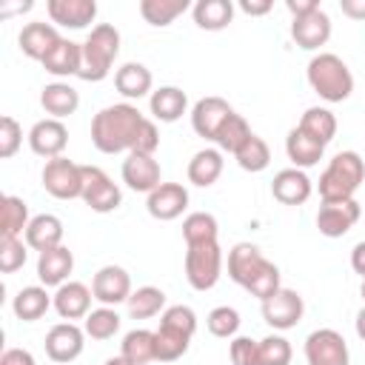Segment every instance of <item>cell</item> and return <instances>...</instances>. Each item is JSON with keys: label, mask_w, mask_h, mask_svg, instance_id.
Listing matches in <instances>:
<instances>
[{"label": "cell", "mask_w": 365, "mask_h": 365, "mask_svg": "<svg viewBox=\"0 0 365 365\" xmlns=\"http://www.w3.org/2000/svg\"><path fill=\"white\" fill-rule=\"evenodd\" d=\"M143 114L131 103H114L94 114L91 120V143L103 154H120L134 148V137L143 125Z\"/></svg>", "instance_id": "obj_1"}, {"label": "cell", "mask_w": 365, "mask_h": 365, "mask_svg": "<svg viewBox=\"0 0 365 365\" xmlns=\"http://www.w3.org/2000/svg\"><path fill=\"white\" fill-rule=\"evenodd\" d=\"M305 74H308V86L325 103H342L354 91V74H351V68L345 66L342 57H336L331 51H322V54L311 57Z\"/></svg>", "instance_id": "obj_2"}, {"label": "cell", "mask_w": 365, "mask_h": 365, "mask_svg": "<svg viewBox=\"0 0 365 365\" xmlns=\"http://www.w3.org/2000/svg\"><path fill=\"white\" fill-rule=\"evenodd\" d=\"M117 54H120V31L111 23H97L83 43V63L77 77L86 83L106 80Z\"/></svg>", "instance_id": "obj_3"}, {"label": "cell", "mask_w": 365, "mask_h": 365, "mask_svg": "<svg viewBox=\"0 0 365 365\" xmlns=\"http://www.w3.org/2000/svg\"><path fill=\"white\" fill-rule=\"evenodd\" d=\"M362 180H365V160L356 151H339L319 174V197L322 202L354 200Z\"/></svg>", "instance_id": "obj_4"}, {"label": "cell", "mask_w": 365, "mask_h": 365, "mask_svg": "<svg viewBox=\"0 0 365 365\" xmlns=\"http://www.w3.org/2000/svg\"><path fill=\"white\" fill-rule=\"evenodd\" d=\"M185 279L194 291H208L222 274V248L220 242L185 245Z\"/></svg>", "instance_id": "obj_5"}, {"label": "cell", "mask_w": 365, "mask_h": 365, "mask_svg": "<svg viewBox=\"0 0 365 365\" xmlns=\"http://www.w3.org/2000/svg\"><path fill=\"white\" fill-rule=\"evenodd\" d=\"M43 188L57 200L83 197V165L71 163L68 157L46 160V165H43Z\"/></svg>", "instance_id": "obj_6"}, {"label": "cell", "mask_w": 365, "mask_h": 365, "mask_svg": "<svg viewBox=\"0 0 365 365\" xmlns=\"http://www.w3.org/2000/svg\"><path fill=\"white\" fill-rule=\"evenodd\" d=\"M91 211L97 214H108L114 208H120L123 202V191L120 185L97 165H83V197H80Z\"/></svg>", "instance_id": "obj_7"}, {"label": "cell", "mask_w": 365, "mask_h": 365, "mask_svg": "<svg viewBox=\"0 0 365 365\" xmlns=\"http://www.w3.org/2000/svg\"><path fill=\"white\" fill-rule=\"evenodd\" d=\"M348 342L334 328H317L305 339V362L308 365H348Z\"/></svg>", "instance_id": "obj_8"}, {"label": "cell", "mask_w": 365, "mask_h": 365, "mask_svg": "<svg viewBox=\"0 0 365 365\" xmlns=\"http://www.w3.org/2000/svg\"><path fill=\"white\" fill-rule=\"evenodd\" d=\"M305 314V302L294 288H279L274 297L262 299V319L274 331H288L297 328V322Z\"/></svg>", "instance_id": "obj_9"}, {"label": "cell", "mask_w": 365, "mask_h": 365, "mask_svg": "<svg viewBox=\"0 0 365 365\" xmlns=\"http://www.w3.org/2000/svg\"><path fill=\"white\" fill-rule=\"evenodd\" d=\"M46 354L51 362L57 365H68L74 362L80 354H83V345H86V331L74 322H57L48 328L46 334Z\"/></svg>", "instance_id": "obj_10"}, {"label": "cell", "mask_w": 365, "mask_h": 365, "mask_svg": "<svg viewBox=\"0 0 365 365\" xmlns=\"http://www.w3.org/2000/svg\"><path fill=\"white\" fill-rule=\"evenodd\" d=\"M362 217V208L356 200H336V202H322L319 211H317V228L322 237L328 240H336V237H345L356 220Z\"/></svg>", "instance_id": "obj_11"}, {"label": "cell", "mask_w": 365, "mask_h": 365, "mask_svg": "<svg viewBox=\"0 0 365 365\" xmlns=\"http://www.w3.org/2000/svg\"><path fill=\"white\" fill-rule=\"evenodd\" d=\"M29 145L37 157H46V160L63 157V151L68 145V128L63 125V120H54V117L37 120L29 131Z\"/></svg>", "instance_id": "obj_12"}, {"label": "cell", "mask_w": 365, "mask_h": 365, "mask_svg": "<svg viewBox=\"0 0 365 365\" xmlns=\"http://www.w3.org/2000/svg\"><path fill=\"white\" fill-rule=\"evenodd\" d=\"M91 294L103 305H120L131 297V277L120 265H103L91 279Z\"/></svg>", "instance_id": "obj_13"}, {"label": "cell", "mask_w": 365, "mask_h": 365, "mask_svg": "<svg viewBox=\"0 0 365 365\" xmlns=\"http://www.w3.org/2000/svg\"><path fill=\"white\" fill-rule=\"evenodd\" d=\"M228 114H234V108L228 106V100L214 97V94L211 97H202L191 108V128L200 137H205V140H217V131L228 120Z\"/></svg>", "instance_id": "obj_14"}, {"label": "cell", "mask_w": 365, "mask_h": 365, "mask_svg": "<svg viewBox=\"0 0 365 365\" xmlns=\"http://www.w3.org/2000/svg\"><path fill=\"white\" fill-rule=\"evenodd\" d=\"M123 182L131 191L151 194L163 182L160 180V163L154 160V154H137V151H131L123 160Z\"/></svg>", "instance_id": "obj_15"}, {"label": "cell", "mask_w": 365, "mask_h": 365, "mask_svg": "<svg viewBox=\"0 0 365 365\" xmlns=\"http://www.w3.org/2000/svg\"><path fill=\"white\" fill-rule=\"evenodd\" d=\"M145 208H148V214H151L154 220H163V222L177 220V217L188 208V191H185V185H180V182H160V185L148 194Z\"/></svg>", "instance_id": "obj_16"}, {"label": "cell", "mask_w": 365, "mask_h": 365, "mask_svg": "<svg viewBox=\"0 0 365 365\" xmlns=\"http://www.w3.org/2000/svg\"><path fill=\"white\" fill-rule=\"evenodd\" d=\"M314 191V182L302 168H282L271 180V194L282 205H302Z\"/></svg>", "instance_id": "obj_17"}, {"label": "cell", "mask_w": 365, "mask_h": 365, "mask_svg": "<svg viewBox=\"0 0 365 365\" xmlns=\"http://www.w3.org/2000/svg\"><path fill=\"white\" fill-rule=\"evenodd\" d=\"M291 37H294V43L299 48L314 51V48L325 46L328 37H331V17L322 9H317V11L305 14V17H297L291 23Z\"/></svg>", "instance_id": "obj_18"}, {"label": "cell", "mask_w": 365, "mask_h": 365, "mask_svg": "<svg viewBox=\"0 0 365 365\" xmlns=\"http://www.w3.org/2000/svg\"><path fill=\"white\" fill-rule=\"evenodd\" d=\"M91 299H94V294H91L88 285L68 279L54 291V311L68 322L71 319H86L88 311H91Z\"/></svg>", "instance_id": "obj_19"}, {"label": "cell", "mask_w": 365, "mask_h": 365, "mask_svg": "<svg viewBox=\"0 0 365 365\" xmlns=\"http://www.w3.org/2000/svg\"><path fill=\"white\" fill-rule=\"evenodd\" d=\"M60 40H63V37H60V31H57L51 23L37 20V23H26V26H23V31H20V37H17V46H20V51H23L26 57L43 63L46 54H48Z\"/></svg>", "instance_id": "obj_20"}, {"label": "cell", "mask_w": 365, "mask_h": 365, "mask_svg": "<svg viewBox=\"0 0 365 365\" xmlns=\"http://www.w3.org/2000/svg\"><path fill=\"white\" fill-rule=\"evenodd\" d=\"M46 11L51 23H60L66 29H86L97 17V3L94 0H48Z\"/></svg>", "instance_id": "obj_21"}, {"label": "cell", "mask_w": 365, "mask_h": 365, "mask_svg": "<svg viewBox=\"0 0 365 365\" xmlns=\"http://www.w3.org/2000/svg\"><path fill=\"white\" fill-rule=\"evenodd\" d=\"M71 271H74V254H71L66 245L48 248V251H43V254L37 257V277H40V282H43L46 288H48V285L60 288V285L68 279Z\"/></svg>", "instance_id": "obj_22"}, {"label": "cell", "mask_w": 365, "mask_h": 365, "mask_svg": "<svg viewBox=\"0 0 365 365\" xmlns=\"http://www.w3.org/2000/svg\"><path fill=\"white\" fill-rule=\"evenodd\" d=\"M23 237H26V245L40 254L48 248H57V245H63V220L54 214H37V217H31Z\"/></svg>", "instance_id": "obj_23"}, {"label": "cell", "mask_w": 365, "mask_h": 365, "mask_svg": "<svg viewBox=\"0 0 365 365\" xmlns=\"http://www.w3.org/2000/svg\"><path fill=\"white\" fill-rule=\"evenodd\" d=\"M80 63H83V43L74 40H60L43 60V68L54 77H77L80 74Z\"/></svg>", "instance_id": "obj_24"}, {"label": "cell", "mask_w": 365, "mask_h": 365, "mask_svg": "<svg viewBox=\"0 0 365 365\" xmlns=\"http://www.w3.org/2000/svg\"><path fill=\"white\" fill-rule=\"evenodd\" d=\"M262 262H265V257L254 242H237L228 251V277L245 288V282L262 268Z\"/></svg>", "instance_id": "obj_25"}, {"label": "cell", "mask_w": 365, "mask_h": 365, "mask_svg": "<svg viewBox=\"0 0 365 365\" xmlns=\"http://www.w3.org/2000/svg\"><path fill=\"white\" fill-rule=\"evenodd\" d=\"M51 305H54V297H48L46 285H26L11 299V311L23 322H37Z\"/></svg>", "instance_id": "obj_26"}, {"label": "cell", "mask_w": 365, "mask_h": 365, "mask_svg": "<svg viewBox=\"0 0 365 365\" xmlns=\"http://www.w3.org/2000/svg\"><path fill=\"white\" fill-rule=\"evenodd\" d=\"M148 108L154 114V120L160 123H174L185 114L188 108V97L182 88L177 86H160L157 91H151V100H148Z\"/></svg>", "instance_id": "obj_27"}, {"label": "cell", "mask_w": 365, "mask_h": 365, "mask_svg": "<svg viewBox=\"0 0 365 365\" xmlns=\"http://www.w3.org/2000/svg\"><path fill=\"white\" fill-rule=\"evenodd\" d=\"M285 154H288V160L294 163V168H311V165H317L319 160H322V154H325V145H319L314 137H308L299 125L297 128H291L288 131V137H285Z\"/></svg>", "instance_id": "obj_28"}, {"label": "cell", "mask_w": 365, "mask_h": 365, "mask_svg": "<svg viewBox=\"0 0 365 365\" xmlns=\"http://www.w3.org/2000/svg\"><path fill=\"white\" fill-rule=\"evenodd\" d=\"M151 71L143 66V63H123L117 71H114V86L117 91L125 97V100H140L151 91Z\"/></svg>", "instance_id": "obj_29"}, {"label": "cell", "mask_w": 365, "mask_h": 365, "mask_svg": "<svg viewBox=\"0 0 365 365\" xmlns=\"http://www.w3.org/2000/svg\"><path fill=\"white\" fill-rule=\"evenodd\" d=\"M40 106H43L46 114H51L54 120H63V117H68V114L77 111L80 94H77L74 86L57 80V83H48V86L40 91Z\"/></svg>", "instance_id": "obj_30"}, {"label": "cell", "mask_w": 365, "mask_h": 365, "mask_svg": "<svg viewBox=\"0 0 365 365\" xmlns=\"http://www.w3.org/2000/svg\"><path fill=\"white\" fill-rule=\"evenodd\" d=\"M222 165H225V160H222L220 148H202L188 160V182H194L200 188H208L220 180Z\"/></svg>", "instance_id": "obj_31"}, {"label": "cell", "mask_w": 365, "mask_h": 365, "mask_svg": "<svg viewBox=\"0 0 365 365\" xmlns=\"http://www.w3.org/2000/svg\"><path fill=\"white\" fill-rule=\"evenodd\" d=\"M194 23L205 31H220L234 20V3L231 0H197L191 6Z\"/></svg>", "instance_id": "obj_32"}, {"label": "cell", "mask_w": 365, "mask_h": 365, "mask_svg": "<svg viewBox=\"0 0 365 365\" xmlns=\"http://www.w3.org/2000/svg\"><path fill=\"white\" fill-rule=\"evenodd\" d=\"M120 356H125L131 365H145L157 359V345H154V331L134 328L123 336L120 342Z\"/></svg>", "instance_id": "obj_33"}, {"label": "cell", "mask_w": 365, "mask_h": 365, "mask_svg": "<svg viewBox=\"0 0 365 365\" xmlns=\"http://www.w3.org/2000/svg\"><path fill=\"white\" fill-rule=\"evenodd\" d=\"M299 128H302L308 137H314L319 145H328V143L336 137V117H334V111H328V108H322V106H311V108H305V114L299 117Z\"/></svg>", "instance_id": "obj_34"}, {"label": "cell", "mask_w": 365, "mask_h": 365, "mask_svg": "<svg viewBox=\"0 0 365 365\" xmlns=\"http://www.w3.org/2000/svg\"><path fill=\"white\" fill-rule=\"evenodd\" d=\"M29 205L26 200L6 194L0 200V237H20L29 228Z\"/></svg>", "instance_id": "obj_35"}, {"label": "cell", "mask_w": 365, "mask_h": 365, "mask_svg": "<svg viewBox=\"0 0 365 365\" xmlns=\"http://www.w3.org/2000/svg\"><path fill=\"white\" fill-rule=\"evenodd\" d=\"M125 305H128V317L131 319H151L160 311H165V294L157 285H143V288L131 291Z\"/></svg>", "instance_id": "obj_36"}, {"label": "cell", "mask_w": 365, "mask_h": 365, "mask_svg": "<svg viewBox=\"0 0 365 365\" xmlns=\"http://www.w3.org/2000/svg\"><path fill=\"white\" fill-rule=\"evenodd\" d=\"M220 225L217 217L208 211H194L182 220V240L185 245H202V242H217Z\"/></svg>", "instance_id": "obj_37"}, {"label": "cell", "mask_w": 365, "mask_h": 365, "mask_svg": "<svg viewBox=\"0 0 365 365\" xmlns=\"http://www.w3.org/2000/svg\"><path fill=\"white\" fill-rule=\"evenodd\" d=\"M254 131H251V125H248V120L242 117V114H228V120L220 125V131H217V145H220V151H228V154H237L245 143H248V137H251Z\"/></svg>", "instance_id": "obj_38"}, {"label": "cell", "mask_w": 365, "mask_h": 365, "mask_svg": "<svg viewBox=\"0 0 365 365\" xmlns=\"http://www.w3.org/2000/svg\"><path fill=\"white\" fill-rule=\"evenodd\" d=\"M188 9V0H140V14L145 23L163 29L171 26L182 11Z\"/></svg>", "instance_id": "obj_39"}, {"label": "cell", "mask_w": 365, "mask_h": 365, "mask_svg": "<svg viewBox=\"0 0 365 365\" xmlns=\"http://www.w3.org/2000/svg\"><path fill=\"white\" fill-rule=\"evenodd\" d=\"M83 331L91 339H111L120 331V314L111 305H100L94 311H88V317L83 319Z\"/></svg>", "instance_id": "obj_40"}, {"label": "cell", "mask_w": 365, "mask_h": 365, "mask_svg": "<svg viewBox=\"0 0 365 365\" xmlns=\"http://www.w3.org/2000/svg\"><path fill=\"white\" fill-rule=\"evenodd\" d=\"M191 336L182 331H174L168 325H160L154 331V345H157V362H174L188 351Z\"/></svg>", "instance_id": "obj_41"}, {"label": "cell", "mask_w": 365, "mask_h": 365, "mask_svg": "<svg viewBox=\"0 0 365 365\" xmlns=\"http://www.w3.org/2000/svg\"><path fill=\"white\" fill-rule=\"evenodd\" d=\"M234 160H237V165H240L242 171L259 174V171H265V168H268V163H271V148H268V143H265L262 137L251 134V137H248V143L234 154Z\"/></svg>", "instance_id": "obj_42"}, {"label": "cell", "mask_w": 365, "mask_h": 365, "mask_svg": "<svg viewBox=\"0 0 365 365\" xmlns=\"http://www.w3.org/2000/svg\"><path fill=\"white\" fill-rule=\"evenodd\" d=\"M205 328L211 331V336L234 339L237 331H240V314H237V308H231V305H217V308H211L208 317H205Z\"/></svg>", "instance_id": "obj_43"}, {"label": "cell", "mask_w": 365, "mask_h": 365, "mask_svg": "<svg viewBox=\"0 0 365 365\" xmlns=\"http://www.w3.org/2000/svg\"><path fill=\"white\" fill-rule=\"evenodd\" d=\"M279 288H282V285H279V268H277L271 259H265L262 268L245 282V291H248L251 297H257L259 302L268 299V297H274Z\"/></svg>", "instance_id": "obj_44"}, {"label": "cell", "mask_w": 365, "mask_h": 365, "mask_svg": "<svg viewBox=\"0 0 365 365\" xmlns=\"http://www.w3.org/2000/svg\"><path fill=\"white\" fill-rule=\"evenodd\" d=\"M291 342L279 334H271L259 339V365H291Z\"/></svg>", "instance_id": "obj_45"}, {"label": "cell", "mask_w": 365, "mask_h": 365, "mask_svg": "<svg viewBox=\"0 0 365 365\" xmlns=\"http://www.w3.org/2000/svg\"><path fill=\"white\" fill-rule=\"evenodd\" d=\"M26 242L20 237H0V271L3 274H14L17 268L26 265Z\"/></svg>", "instance_id": "obj_46"}, {"label": "cell", "mask_w": 365, "mask_h": 365, "mask_svg": "<svg viewBox=\"0 0 365 365\" xmlns=\"http://www.w3.org/2000/svg\"><path fill=\"white\" fill-rule=\"evenodd\" d=\"M20 143H23V128H20V123H17L11 114H3V117H0V157H3V160L14 157L17 148H20Z\"/></svg>", "instance_id": "obj_47"}, {"label": "cell", "mask_w": 365, "mask_h": 365, "mask_svg": "<svg viewBox=\"0 0 365 365\" xmlns=\"http://www.w3.org/2000/svg\"><path fill=\"white\" fill-rule=\"evenodd\" d=\"M160 325H168L174 331H182V334L194 336V331H197V314L188 305H171V308L163 311Z\"/></svg>", "instance_id": "obj_48"}, {"label": "cell", "mask_w": 365, "mask_h": 365, "mask_svg": "<svg viewBox=\"0 0 365 365\" xmlns=\"http://www.w3.org/2000/svg\"><path fill=\"white\" fill-rule=\"evenodd\" d=\"M231 365H259V342L251 336H234L231 339Z\"/></svg>", "instance_id": "obj_49"}, {"label": "cell", "mask_w": 365, "mask_h": 365, "mask_svg": "<svg viewBox=\"0 0 365 365\" xmlns=\"http://www.w3.org/2000/svg\"><path fill=\"white\" fill-rule=\"evenodd\" d=\"M160 148V131H157V123L154 120H143V125H140V131H137V137H134V148L131 151H137V154H154ZM128 151V154H131Z\"/></svg>", "instance_id": "obj_50"}, {"label": "cell", "mask_w": 365, "mask_h": 365, "mask_svg": "<svg viewBox=\"0 0 365 365\" xmlns=\"http://www.w3.org/2000/svg\"><path fill=\"white\" fill-rule=\"evenodd\" d=\"M0 365H34V356L26 348H6L0 356Z\"/></svg>", "instance_id": "obj_51"}, {"label": "cell", "mask_w": 365, "mask_h": 365, "mask_svg": "<svg viewBox=\"0 0 365 365\" xmlns=\"http://www.w3.org/2000/svg\"><path fill=\"white\" fill-rule=\"evenodd\" d=\"M285 9H288V11H291V17L297 20V17H305V14L317 11V9H319V3H317V0H285Z\"/></svg>", "instance_id": "obj_52"}, {"label": "cell", "mask_w": 365, "mask_h": 365, "mask_svg": "<svg viewBox=\"0 0 365 365\" xmlns=\"http://www.w3.org/2000/svg\"><path fill=\"white\" fill-rule=\"evenodd\" d=\"M240 9L245 14H251V17H262V14H268L274 9V3L271 0H240Z\"/></svg>", "instance_id": "obj_53"}, {"label": "cell", "mask_w": 365, "mask_h": 365, "mask_svg": "<svg viewBox=\"0 0 365 365\" xmlns=\"http://www.w3.org/2000/svg\"><path fill=\"white\" fill-rule=\"evenodd\" d=\"M339 9L351 20H365V0H339Z\"/></svg>", "instance_id": "obj_54"}, {"label": "cell", "mask_w": 365, "mask_h": 365, "mask_svg": "<svg viewBox=\"0 0 365 365\" xmlns=\"http://www.w3.org/2000/svg\"><path fill=\"white\" fill-rule=\"evenodd\" d=\"M351 268L365 279V240L354 245V251H351Z\"/></svg>", "instance_id": "obj_55"}, {"label": "cell", "mask_w": 365, "mask_h": 365, "mask_svg": "<svg viewBox=\"0 0 365 365\" xmlns=\"http://www.w3.org/2000/svg\"><path fill=\"white\" fill-rule=\"evenodd\" d=\"M356 336L365 339V305H362L359 314H356Z\"/></svg>", "instance_id": "obj_56"}, {"label": "cell", "mask_w": 365, "mask_h": 365, "mask_svg": "<svg viewBox=\"0 0 365 365\" xmlns=\"http://www.w3.org/2000/svg\"><path fill=\"white\" fill-rule=\"evenodd\" d=\"M106 365H131L125 356H111V359H106Z\"/></svg>", "instance_id": "obj_57"}, {"label": "cell", "mask_w": 365, "mask_h": 365, "mask_svg": "<svg viewBox=\"0 0 365 365\" xmlns=\"http://www.w3.org/2000/svg\"><path fill=\"white\" fill-rule=\"evenodd\" d=\"M359 294H362V299H365V279H362V288H359Z\"/></svg>", "instance_id": "obj_58"}]
</instances>
